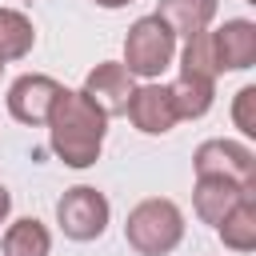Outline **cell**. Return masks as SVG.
Segmentation results:
<instances>
[{
  "label": "cell",
  "mask_w": 256,
  "mask_h": 256,
  "mask_svg": "<svg viewBox=\"0 0 256 256\" xmlns=\"http://www.w3.org/2000/svg\"><path fill=\"white\" fill-rule=\"evenodd\" d=\"M168 96H172V108L180 120H196L212 108V96H216V84L208 80H196V76H176L168 84Z\"/></svg>",
  "instance_id": "obj_14"
},
{
  "label": "cell",
  "mask_w": 256,
  "mask_h": 256,
  "mask_svg": "<svg viewBox=\"0 0 256 256\" xmlns=\"http://www.w3.org/2000/svg\"><path fill=\"white\" fill-rule=\"evenodd\" d=\"M32 44H36L32 20H28L24 12H16V8H0V64L28 56Z\"/></svg>",
  "instance_id": "obj_15"
},
{
  "label": "cell",
  "mask_w": 256,
  "mask_h": 256,
  "mask_svg": "<svg viewBox=\"0 0 256 256\" xmlns=\"http://www.w3.org/2000/svg\"><path fill=\"white\" fill-rule=\"evenodd\" d=\"M0 72H4V64H0Z\"/></svg>",
  "instance_id": "obj_21"
},
{
  "label": "cell",
  "mask_w": 256,
  "mask_h": 256,
  "mask_svg": "<svg viewBox=\"0 0 256 256\" xmlns=\"http://www.w3.org/2000/svg\"><path fill=\"white\" fill-rule=\"evenodd\" d=\"M108 216H112V208H108L104 192H96L92 184H76V188H68L56 200V224H60V232L68 240H96V236H104Z\"/></svg>",
  "instance_id": "obj_4"
},
{
  "label": "cell",
  "mask_w": 256,
  "mask_h": 256,
  "mask_svg": "<svg viewBox=\"0 0 256 256\" xmlns=\"http://www.w3.org/2000/svg\"><path fill=\"white\" fill-rule=\"evenodd\" d=\"M248 4H256V0H248Z\"/></svg>",
  "instance_id": "obj_20"
},
{
  "label": "cell",
  "mask_w": 256,
  "mask_h": 256,
  "mask_svg": "<svg viewBox=\"0 0 256 256\" xmlns=\"http://www.w3.org/2000/svg\"><path fill=\"white\" fill-rule=\"evenodd\" d=\"M180 76H196V80H208V84H216V76H220V64H216V52H212V32H196V36H188V40H184Z\"/></svg>",
  "instance_id": "obj_16"
},
{
  "label": "cell",
  "mask_w": 256,
  "mask_h": 256,
  "mask_svg": "<svg viewBox=\"0 0 256 256\" xmlns=\"http://www.w3.org/2000/svg\"><path fill=\"white\" fill-rule=\"evenodd\" d=\"M156 16L172 28V36H196V32H208L212 16H216V0H160Z\"/></svg>",
  "instance_id": "obj_11"
},
{
  "label": "cell",
  "mask_w": 256,
  "mask_h": 256,
  "mask_svg": "<svg viewBox=\"0 0 256 256\" xmlns=\"http://www.w3.org/2000/svg\"><path fill=\"white\" fill-rule=\"evenodd\" d=\"M48 132H52V152L68 164V168H88L100 160L104 148V132H108V116L84 96V92H60L56 108L48 116Z\"/></svg>",
  "instance_id": "obj_1"
},
{
  "label": "cell",
  "mask_w": 256,
  "mask_h": 256,
  "mask_svg": "<svg viewBox=\"0 0 256 256\" xmlns=\"http://www.w3.org/2000/svg\"><path fill=\"white\" fill-rule=\"evenodd\" d=\"M8 212H12V196H8V188L0 184V224L8 220Z\"/></svg>",
  "instance_id": "obj_18"
},
{
  "label": "cell",
  "mask_w": 256,
  "mask_h": 256,
  "mask_svg": "<svg viewBox=\"0 0 256 256\" xmlns=\"http://www.w3.org/2000/svg\"><path fill=\"white\" fill-rule=\"evenodd\" d=\"M124 116H128L144 136H164V132H172V124L180 120L176 108H172L168 88H164V84H152V80L140 84V88H132Z\"/></svg>",
  "instance_id": "obj_8"
},
{
  "label": "cell",
  "mask_w": 256,
  "mask_h": 256,
  "mask_svg": "<svg viewBox=\"0 0 256 256\" xmlns=\"http://www.w3.org/2000/svg\"><path fill=\"white\" fill-rule=\"evenodd\" d=\"M212 52L220 72H244L256 64V24L252 20H224L212 32Z\"/></svg>",
  "instance_id": "obj_9"
},
{
  "label": "cell",
  "mask_w": 256,
  "mask_h": 256,
  "mask_svg": "<svg viewBox=\"0 0 256 256\" xmlns=\"http://www.w3.org/2000/svg\"><path fill=\"white\" fill-rule=\"evenodd\" d=\"M0 252H4V256H48V252H52V232H48L40 220L24 216V220H16V224L4 228Z\"/></svg>",
  "instance_id": "obj_13"
},
{
  "label": "cell",
  "mask_w": 256,
  "mask_h": 256,
  "mask_svg": "<svg viewBox=\"0 0 256 256\" xmlns=\"http://www.w3.org/2000/svg\"><path fill=\"white\" fill-rule=\"evenodd\" d=\"M216 232H220L224 248H232V252H252V248H256V192H244V196L232 204V212L216 224Z\"/></svg>",
  "instance_id": "obj_12"
},
{
  "label": "cell",
  "mask_w": 256,
  "mask_h": 256,
  "mask_svg": "<svg viewBox=\"0 0 256 256\" xmlns=\"http://www.w3.org/2000/svg\"><path fill=\"white\" fill-rule=\"evenodd\" d=\"M244 192H256V188H244V184H232V180H216V176H196V188H192V208L204 224H220L232 204L244 196Z\"/></svg>",
  "instance_id": "obj_10"
},
{
  "label": "cell",
  "mask_w": 256,
  "mask_h": 256,
  "mask_svg": "<svg viewBox=\"0 0 256 256\" xmlns=\"http://www.w3.org/2000/svg\"><path fill=\"white\" fill-rule=\"evenodd\" d=\"M60 92H64V84H56L52 76L24 72V76L12 80V88H8V112H12L20 124H48Z\"/></svg>",
  "instance_id": "obj_6"
},
{
  "label": "cell",
  "mask_w": 256,
  "mask_h": 256,
  "mask_svg": "<svg viewBox=\"0 0 256 256\" xmlns=\"http://www.w3.org/2000/svg\"><path fill=\"white\" fill-rule=\"evenodd\" d=\"M132 88H136V76H132L124 64L104 60V64H96V68L84 76V88H80V92H84L104 116H124Z\"/></svg>",
  "instance_id": "obj_7"
},
{
  "label": "cell",
  "mask_w": 256,
  "mask_h": 256,
  "mask_svg": "<svg viewBox=\"0 0 256 256\" xmlns=\"http://www.w3.org/2000/svg\"><path fill=\"white\" fill-rule=\"evenodd\" d=\"M124 240L140 256H168L184 240V212L172 200H164V196H148V200H140L128 212Z\"/></svg>",
  "instance_id": "obj_2"
},
{
  "label": "cell",
  "mask_w": 256,
  "mask_h": 256,
  "mask_svg": "<svg viewBox=\"0 0 256 256\" xmlns=\"http://www.w3.org/2000/svg\"><path fill=\"white\" fill-rule=\"evenodd\" d=\"M192 168L196 176H216V180L256 188V152L240 140H204L192 156Z\"/></svg>",
  "instance_id": "obj_5"
},
{
  "label": "cell",
  "mask_w": 256,
  "mask_h": 256,
  "mask_svg": "<svg viewBox=\"0 0 256 256\" xmlns=\"http://www.w3.org/2000/svg\"><path fill=\"white\" fill-rule=\"evenodd\" d=\"M100 8H124V4H132V0H96Z\"/></svg>",
  "instance_id": "obj_19"
},
{
  "label": "cell",
  "mask_w": 256,
  "mask_h": 256,
  "mask_svg": "<svg viewBox=\"0 0 256 256\" xmlns=\"http://www.w3.org/2000/svg\"><path fill=\"white\" fill-rule=\"evenodd\" d=\"M232 124L244 132V136H256V88H240L236 100H232Z\"/></svg>",
  "instance_id": "obj_17"
},
{
  "label": "cell",
  "mask_w": 256,
  "mask_h": 256,
  "mask_svg": "<svg viewBox=\"0 0 256 256\" xmlns=\"http://www.w3.org/2000/svg\"><path fill=\"white\" fill-rule=\"evenodd\" d=\"M176 56V36L172 28L152 12V16H140L128 36H124V68L132 76H144V80H156Z\"/></svg>",
  "instance_id": "obj_3"
}]
</instances>
